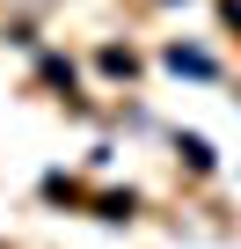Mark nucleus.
Listing matches in <instances>:
<instances>
[{"label": "nucleus", "instance_id": "obj_1", "mask_svg": "<svg viewBox=\"0 0 241 249\" xmlns=\"http://www.w3.org/2000/svg\"><path fill=\"white\" fill-rule=\"evenodd\" d=\"M168 66H176V73H212V59H205V52H183V44L168 52Z\"/></svg>", "mask_w": 241, "mask_h": 249}]
</instances>
